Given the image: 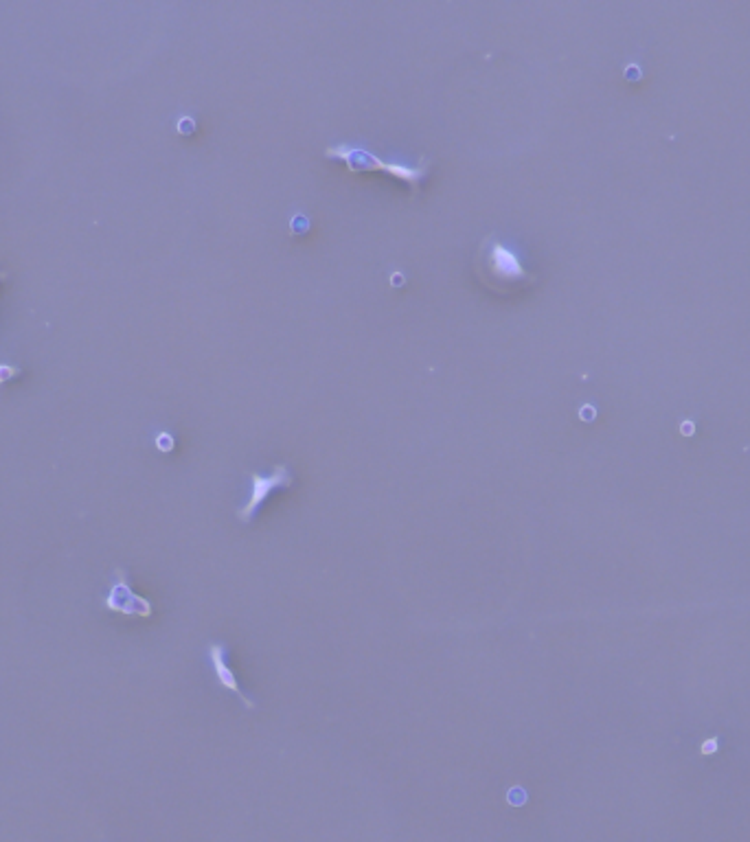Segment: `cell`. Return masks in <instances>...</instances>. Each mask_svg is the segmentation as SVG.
<instances>
[{
  "label": "cell",
  "instance_id": "6da1fadb",
  "mask_svg": "<svg viewBox=\"0 0 750 842\" xmlns=\"http://www.w3.org/2000/svg\"><path fill=\"white\" fill-rule=\"evenodd\" d=\"M474 274L487 290L498 294H516L535 283V274L524 270L518 257L505 248L496 235L480 242L474 257Z\"/></svg>",
  "mask_w": 750,
  "mask_h": 842
},
{
  "label": "cell",
  "instance_id": "7a4b0ae2",
  "mask_svg": "<svg viewBox=\"0 0 750 842\" xmlns=\"http://www.w3.org/2000/svg\"><path fill=\"white\" fill-rule=\"evenodd\" d=\"M327 159L342 161L349 172H375V169L386 172L393 178H399L401 183L410 185L415 194L419 191V183L428 176V169H430L428 159H421L417 167L401 165V163H386V161H379L371 152L353 148V145H333V148L327 150Z\"/></svg>",
  "mask_w": 750,
  "mask_h": 842
},
{
  "label": "cell",
  "instance_id": "3957f363",
  "mask_svg": "<svg viewBox=\"0 0 750 842\" xmlns=\"http://www.w3.org/2000/svg\"><path fill=\"white\" fill-rule=\"evenodd\" d=\"M248 476L253 480L250 498H248V502L244 504V507H239L237 511H235L237 520L244 522V524H248L253 520L255 511L261 507V502L268 498V493L279 489V487H292V482H294V476L290 474V469L285 465H277L272 469V474H268V476L257 474V471H250Z\"/></svg>",
  "mask_w": 750,
  "mask_h": 842
},
{
  "label": "cell",
  "instance_id": "277c9868",
  "mask_svg": "<svg viewBox=\"0 0 750 842\" xmlns=\"http://www.w3.org/2000/svg\"><path fill=\"white\" fill-rule=\"evenodd\" d=\"M117 575H119L121 581H119L117 586L112 588V592H110V597H108V601H106L108 608L115 610V612H123V614H128V616H150V614H152L150 601H145L143 597H139V594H134V592L130 590L128 581L123 579V570H119Z\"/></svg>",
  "mask_w": 750,
  "mask_h": 842
},
{
  "label": "cell",
  "instance_id": "5b68a950",
  "mask_svg": "<svg viewBox=\"0 0 750 842\" xmlns=\"http://www.w3.org/2000/svg\"><path fill=\"white\" fill-rule=\"evenodd\" d=\"M226 654H228L226 647H224L222 643H211V645H209V658H211V665H213L218 684L237 695L246 709H255V702H253L250 698H246L244 691L239 689V682H237V678H235L233 669L228 667V662H226Z\"/></svg>",
  "mask_w": 750,
  "mask_h": 842
},
{
  "label": "cell",
  "instance_id": "8992f818",
  "mask_svg": "<svg viewBox=\"0 0 750 842\" xmlns=\"http://www.w3.org/2000/svg\"><path fill=\"white\" fill-rule=\"evenodd\" d=\"M507 803L513 805V807L524 805V803H527V792H524L522 788H511L509 794H507Z\"/></svg>",
  "mask_w": 750,
  "mask_h": 842
},
{
  "label": "cell",
  "instance_id": "52a82bcc",
  "mask_svg": "<svg viewBox=\"0 0 750 842\" xmlns=\"http://www.w3.org/2000/svg\"><path fill=\"white\" fill-rule=\"evenodd\" d=\"M20 371L16 366H0V384H5V382L9 379V377H14V375H18Z\"/></svg>",
  "mask_w": 750,
  "mask_h": 842
},
{
  "label": "cell",
  "instance_id": "ba28073f",
  "mask_svg": "<svg viewBox=\"0 0 750 842\" xmlns=\"http://www.w3.org/2000/svg\"><path fill=\"white\" fill-rule=\"evenodd\" d=\"M3 277H5V274H0V279H3Z\"/></svg>",
  "mask_w": 750,
  "mask_h": 842
}]
</instances>
